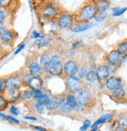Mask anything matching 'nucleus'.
I'll list each match as a JSON object with an SVG mask.
<instances>
[{"label":"nucleus","instance_id":"f257e3e1","mask_svg":"<svg viewBox=\"0 0 127 131\" xmlns=\"http://www.w3.org/2000/svg\"><path fill=\"white\" fill-rule=\"evenodd\" d=\"M45 72L53 76H60L63 73V65L58 60L57 56H53L44 67Z\"/></svg>","mask_w":127,"mask_h":131},{"label":"nucleus","instance_id":"f03ea898","mask_svg":"<svg viewBox=\"0 0 127 131\" xmlns=\"http://www.w3.org/2000/svg\"><path fill=\"white\" fill-rule=\"evenodd\" d=\"M66 88L71 93H77L83 88V82L81 79L73 77H68L66 80Z\"/></svg>","mask_w":127,"mask_h":131},{"label":"nucleus","instance_id":"7ed1b4c3","mask_svg":"<svg viewBox=\"0 0 127 131\" xmlns=\"http://www.w3.org/2000/svg\"><path fill=\"white\" fill-rule=\"evenodd\" d=\"M41 14L43 18L46 20H53L59 14L58 8L53 3H49L42 8Z\"/></svg>","mask_w":127,"mask_h":131},{"label":"nucleus","instance_id":"20e7f679","mask_svg":"<svg viewBox=\"0 0 127 131\" xmlns=\"http://www.w3.org/2000/svg\"><path fill=\"white\" fill-rule=\"evenodd\" d=\"M97 9L95 6L92 5H86L85 6L79 13V20L83 22H87L93 18H94L97 15Z\"/></svg>","mask_w":127,"mask_h":131},{"label":"nucleus","instance_id":"39448f33","mask_svg":"<svg viewBox=\"0 0 127 131\" xmlns=\"http://www.w3.org/2000/svg\"><path fill=\"white\" fill-rule=\"evenodd\" d=\"M74 22V16L68 13H63L60 15L58 19V26L61 29L69 28Z\"/></svg>","mask_w":127,"mask_h":131},{"label":"nucleus","instance_id":"423d86ee","mask_svg":"<svg viewBox=\"0 0 127 131\" xmlns=\"http://www.w3.org/2000/svg\"><path fill=\"white\" fill-rule=\"evenodd\" d=\"M76 99L78 103L83 105H88L92 101V95L87 90H81L76 93Z\"/></svg>","mask_w":127,"mask_h":131},{"label":"nucleus","instance_id":"0eeeda50","mask_svg":"<svg viewBox=\"0 0 127 131\" xmlns=\"http://www.w3.org/2000/svg\"><path fill=\"white\" fill-rule=\"evenodd\" d=\"M78 72V64L73 61L69 60L67 61L65 65H63V73L68 77H73L76 75Z\"/></svg>","mask_w":127,"mask_h":131},{"label":"nucleus","instance_id":"6e6552de","mask_svg":"<svg viewBox=\"0 0 127 131\" xmlns=\"http://www.w3.org/2000/svg\"><path fill=\"white\" fill-rule=\"evenodd\" d=\"M106 60L109 65L112 66V67H116L121 63L122 60V56H121L117 50H112L107 54Z\"/></svg>","mask_w":127,"mask_h":131},{"label":"nucleus","instance_id":"1a4fd4ad","mask_svg":"<svg viewBox=\"0 0 127 131\" xmlns=\"http://www.w3.org/2000/svg\"><path fill=\"white\" fill-rule=\"evenodd\" d=\"M6 89H19L22 84V80L17 76H10L6 80Z\"/></svg>","mask_w":127,"mask_h":131},{"label":"nucleus","instance_id":"9d476101","mask_svg":"<svg viewBox=\"0 0 127 131\" xmlns=\"http://www.w3.org/2000/svg\"><path fill=\"white\" fill-rule=\"evenodd\" d=\"M121 84H122L121 78L119 77H115V76H112V77H108L105 82L106 88L110 91H113L115 89L120 88Z\"/></svg>","mask_w":127,"mask_h":131},{"label":"nucleus","instance_id":"9b49d317","mask_svg":"<svg viewBox=\"0 0 127 131\" xmlns=\"http://www.w3.org/2000/svg\"><path fill=\"white\" fill-rule=\"evenodd\" d=\"M97 73L98 77V80H105L108 77H110L111 73H112V70H111L110 67L106 65H102L97 69Z\"/></svg>","mask_w":127,"mask_h":131},{"label":"nucleus","instance_id":"f8f14e48","mask_svg":"<svg viewBox=\"0 0 127 131\" xmlns=\"http://www.w3.org/2000/svg\"><path fill=\"white\" fill-rule=\"evenodd\" d=\"M44 68L36 62L31 63L29 66V72L34 77H41L44 73Z\"/></svg>","mask_w":127,"mask_h":131},{"label":"nucleus","instance_id":"ddd939ff","mask_svg":"<svg viewBox=\"0 0 127 131\" xmlns=\"http://www.w3.org/2000/svg\"><path fill=\"white\" fill-rule=\"evenodd\" d=\"M0 38H1V40L3 42L10 43L13 40L14 35L10 30L1 27V29H0Z\"/></svg>","mask_w":127,"mask_h":131},{"label":"nucleus","instance_id":"4468645a","mask_svg":"<svg viewBox=\"0 0 127 131\" xmlns=\"http://www.w3.org/2000/svg\"><path fill=\"white\" fill-rule=\"evenodd\" d=\"M28 85L33 91H39L42 87V80L40 77H33L29 81Z\"/></svg>","mask_w":127,"mask_h":131},{"label":"nucleus","instance_id":"2eb2a0df","mask_svg":"<svg viewBox=\"0 0 127 131\" xmlns=\"http://www.w3.org/2000/svg\"><path fill=\"white\" fill-rule=\"evenodd\" d=\"M21 94L19 89H11L8 90L6 94V98L9 102H15L19 100Z\"/></svg>","mask_w":127,"mask_h":131},{"label":"nucleus","instance_id":"dca6fc26","mask_svg":"<svg viewBox=\"0 0 127 131\" xmlns=\"http://www.w3.org/2000/svg\"><path fill=\"white\" fill-rule=\"evenodd\" d=\"M110 6L109 0H97L95 2V8L98 13H104Z\"/></svg>","mask_w":127,"mask_h":131},{"label":"nucleus","instance_id":"f3484780","mask_svg":"<svg viewBox=\"0 0 127 131\" xmlns=\"http://www.w3.org/2000/svg\"><path fill=\"white\" fill-rule=\"evenodd\" d=\"M112 119H113V115L112 114L103 115L101 117H100L97 120H96L93 123V124L92 125V128H97L99 125H101L102 123H109L111 121H112Z\"/></svg>","mask_w":127,"mask_h":131},{"label":"nucleus","instance_id":"a211bd4d","mask_svg":"<svg viewBox=\"0 0 127 131\" xmlns=\"http://www.w3.org/2000/svg\"><path fill=\"white\" fill-rule=\"evenodd\" d=\"M112 96L115 98V99H116L118 101H122L125 97V91L123 88L120 87V88L112 91Z\"/></svg>","mask_w":127,"mask_h":131},{"label":"nucleus","instance_id":"6ab92c4d","mask_svg":"<svg viewBox=\"0 0 127 131\" xmlns=\"http://www.w3.org/2000/svg\"><path fill=\"white\" fill-rule=\"evenodd\" d=\"M94 26H95L94 24H83V25H79V26H77L75 27L71 28V31L74 32V33L83 32V31L88 30L89 29L92 28Z\"/></svg>","mask_w":127,"mask_h":131},{"label":"nucleus","instance_id":"aec40b11","mask_svg":"<svg viewBox=\"0 0 127 131\" xmlns=\"http://www.w3.org/2000/svg\"><path fill=\"white\" fill-rule=\"evenodd\" d=\"M116 50L119 52V53L122 56H125L127 55V41H124L120 42L118 45H117V49Z\"/></svg>","mask_w":127,"mask_h":131},{"label":"nucleus","instance_id":"412c9836","mask_svg":"<svg viewBox=\"0 0 127 131\" xmlns=\"http://www.w3.org/2000/svg\"><path fill=\"white\" fill-rule=\"evenodd\" d=\"M34 95H35V91H33L32 89L26 90L21 94V98H22L24 101H30L31 99L34 98Z\"/></svg>","mask_w":127,"mask_h":131},{"label":"nucleus","instance_id":"4be33fe9","mask_svg":"<svg viewBox=\"0 0 127 131\" xmlns=\"http://www.w3.org/2000/svg\"><path fill=\"white\" fill-rule=\"evenodd\" d=\"M59 108L60 110L63 112V113H67V112H71L73 108L68 105V104L67 103L66 100L65 99H63L62 101H60V102L59 103Z\"/></svg>","mask_w":127,"mask_h":131},{"label":"nucleus","instance_id":"5701e85b","mask_svg":"<svg viewBox=\"0 0 127 131\" xmlns=\"http://www.w3.org/2000/svg\"><path fill=\"white\" fill-rule=\"evenodd\" d=\"M65 100H66L67 103L68 104V105L71 106L72 108H75L76 107V105H78V102H77V99H76V97L75 95H72V94L68 95L65 98Z\"/></svg>","mask_w":127,"mask_h":131},{"label":"nucleus","instance_id":"b1692460","mask_svg":"<svg viewBox=\"0 0 127 131\" xmlns=\"http://www.w3.org/2000/svg\"><path fill=\"white\" fill-rule=\"evenodd\" d=\"M86 80L89 82H94L98 80V77H97V73L96 70H91L87 72L86 74Z\"/></svg>","mask_w":127,"mask_h":131},{"label":"nucleus","instance_id":"393cba45","mask_svg":"<svg viewBox=\"0 0 127 131\" xmlns=\"http://www.w3.org/2000/svg\"><path fill=\"white\" fill-rule=\"evenodd\" d=\"M46 107L49 111H54L59 108V103L55 102V101L50 100L48 103L46 105Z\"/></svg>","mask_w":127,"mask_h":131},{"label":"nucleus","instance_id":"a878e982","mask_svg":"<svg viewBox=\"0 0 127 131\" xmlns=\"http://www.w3.org/2000/svg\"><path fill=\"white\" fill-rule=\"evenodd\" d=\"M50 101V97L48 95H46V94H42V96L40 97L38 99V102H39V103H41L42 105H46Z\"/></svg>","mask_w":127,"mask_h":131},{"label":"nucleus","instance_id":"bb28decb","mask_svg":"<svg viewBox=\"0 0 127 131\" xmlns=\"http://www.w3.org/2000/svg\"><path fill=\"white\" fill-rule=\"evenodd\" d=\"M107 13L104 12V13H99L98 14L96 15V16L94 17L95 20L97 21V22H101V21H104L106 18H107Z\"/></svg>","mask_w":127,"mask_h":131},{"label":"nucleus","instance_id":"cd10ccee","mask_svg":"<svg viewBox=\"0 0 127 131\" xmlns=\"http://www.w3.org/2000/svg\"><path fill=\"white\" fill-rule=\"evenodd\" d=\"M127 10V8H122V9H117L114 11L113 13V16H122L123 13H125Z\"/></svg>","mask_w":127,"mask_h":131},{"label":"nucleus","instance_id":"c85d7f7f","mask_svg":"<svg viewBox=\"0 0 127 131\" xmlns=\"http://www.w3.org/2000/svg\"><path fill=\"white\" fill-rule=\"evenodd\" d=\"M118 123L121 128H123V129L127 128V119L126 118H125V117L120 118L118 121Z\"/></svg>","mask_w":127,"mask_h":131},{"label":"nucleus","instance_id":"c756f323","mask_svg":"<svg viewBox=\"0 0 127 131\" xmlns=\"http://www.w3.org/2000/svg\"><path fill=\"white\" fill-rule=\"evenodd\" d=\"M7 105H8L7 100L3 95H1L0 96V108H1V109H4L7 107Z\"/></svg>","mask_w":127,"mask_h":131},{"label":"nucleus","instance_id":"7c9ffc66","mask_svg":"<svg viewBox=\"0 0 127 131\" xmlns=\"http://www.w3.org/2000/svg\"><path fill=\"white\" fill-rule=\"evenodd\" d=\"M50 60V58H49L48 56H47V55H42V56H41V58H40V65L43 67L44 66H45L47 62H48Z\"/></svg>","mask_w":127,"mask_h":131},{"label":"nucleus","instance_id":"2f4dec72","mask_svg":"<svg viewBox=\"0 0 127 131\" xmlns=\"http://www.w3.org/2000/svg\"><path fill=\"white\" fill-rule=\"evenodd\" d=\"M86 74H87L86 69L84 68V67H83V68H81L80 70H79L78 72V77L79 79H83L85 77H86Z\"/></svg>","mask_w":127,"mask_h":131},{"label":"nucleus","instance_id":"473e14b6","mask_svg":"<svg viewBox=\"0 0 127 131\" xmlns=\"http://www.w3.org/2000/svg\"><path fill=\"white\" fill-rule=\"evenodd\" d=\"M35 44L39 47H46L50 44V41H46V40H37L35 41Z\"/></svg>","mask_w":127,"mask_h":131},{"label":"nucleus","instance_id":"72a5a7b5","mask_svg":"<svg viewBox=\"0 0 127 131\" xmlns=\"http://www.w3.org/2000/svg\"><path fill=\"white\" fill-rule=\"evenodd\" d=\"M35 108L39 114H42L44 112V105H42L39 102H37L35 104Z\"/></svg>","mask_w":127,"mask_h":131},{"label":"nucleus","instance_id":"f704fd0d","mask_svg":"<svg viewBox=\"0 0 127 131\" xmlns=\"http://www.w3.org/2000/svg\"><path fill=\"white\" fill-rule=\"evenodd\" d=\"M90 125H91L90 120H89V119L85 120L83 125V126H81V128H80V130H81V131H85L86 129H87L90 126Z\"/></svg>","mask_w":127,"mask_h":131},{"label":"nucleus","instance_id":"c9c22d12","mask_svg":"<svg viewBox=\"0 0 127 131\" xmlns=\"http://www.w3.org/2000/svg\"><path fill=\"white\" fill-rule=\"evenodd\" d=\"M6 88V80H3V78H1V80H0V92L3 93Z\"/></svg>","mask_w":127,"mask_h":131},{"label":"nucleus","instance_id":"e433bc0d","mask_svg":"<svg viewBox=\"0 0 127 131\" xmlns=\"http://www.w3.org/2000/svg\"><path fill=\"white\" fill-rule=\"evenodd\" d=\"M34 76L33 75H31V73H28V74H27V75H25L24 77H23V82L24 83H26L27 84L29 83V81L31 80V78H32Z\"/></svg>","mask_w":127,"mask_h":131},{"label":"nucleus","instance_id":"4c0bfd02","mask_svg":"<svg viewBox=\"0 0 127 131\" xmlns=\"http://www.w3.org/2000/svg\"><path fill=\"white\" fill-rule=\"evenodd\" d=\"M10 112H11V114L13 115V116H18L19 115V111H18L17 108L14 105H12L10 107Z\"/></svg>","mask_w":127,"mask_h":131},{"label":"nucleus","instance_id":"58836bf2","mask_svg":"<svg viewBox=\"0 0 127 131\" xmlns=\"http://www.w3.org/2000/svg\"><path fill=\"white\" fill-rule=\"evenodd\" d=\"M12 0H0V6H1V8H3V7H6V6H8L10 5V3H11Z\"/></svg>","mask_w":127,"mask_h":131},{"label":"nucleus","instance_id":"ea45409f","mask_svg":"<svg viewBox=\"0 0 127 131\" xmlns=\"http://www.w3.org/2000/svg\"><path fill=\"white\" fill-rule=\"evenodd\" d=\"M0 21H1V26H3V21H4V20L6 19V12H4V11H3V10H1V12H0Z\"/></svg>","mask_w":127,"mask_h":131},{"label":"nucleus","instance_id":"a19ab883","mask_svg":"<svg viewBox=\"0 0 127 131\" xmlns=\"http://www.w3.org/2000/svg\"><path fill=\"white\" fill-rule=\"evenodd\" d=\"M8 120H9L10 123H14V124H19V123H20L19 120H17V119H15L14 117L10 116H8Z\"/></svg>","mask_w":127,"mask_h":131},{"label":"nucleus","instance_id":"79ce46f5","mask_svg":"<svg viewBox=\"0 0 127 131\" xmlns=\"http://www.w3.org/2000/svg\"><path fill=\"white\" fill-rule=\"evenodd\" d=\"M32 38H34V39H37V38H43L44 37L43 36H41V35L39 34V32H37V31H33L32 32Z\"/></svg>","mask_w":127,"mask_h":131},{"label":"nucleus","instance_id":"37998d69","mask_svg":"<svg viewBox=\"0 0 127 131\" xmlns=\"http://www.w3.org/2000/svg\"><path fill=\"white\" fill-rule=\"evenodd\" d=\"M24 46H25V44H21L18 48H17V50H16L15 51V52H14V54L15 55H17L20 52H21L22 50H23V49L24 48Z\"/></svg>","mask_w":127,"mask_h":131},{"label":"nucleus","instance_id":"c03bdc74","mask_svg":"<svg viewBox=\"0 0 127 131\" xmlns=\"http://www.w3.org/2000/svg\"><path fill=\"white\" fill-rule=\"evenodd\" d=\"M42 91L41 90H39V91H35V95H34V98H39L40 97H42Z\"/></svg>","mask_w":127,"mask_h":131},{"label":"nucleus","instance_id":"a18cd8bd","mask_svg":"<svg viewBox=\"0 0 127 131\" xmlns=\"http://www.w3.org/2000/svg\"><path fill=\"white\" fill-rule=\"evenodd\" d=\"M32 127H34L35 129H37L38 131H47L44 127H42V126H31Z\"/></svg>","mask_w":127,"mask_h":131},{"label":"nucleus","instance_id":"49530a36","mask_svg":"<svg viewBox=\"0 0 127 131\" xmlns=\"http://www.w3.org/2000/svg\"><path fill=\"white\" fill-rule=\"evenodd\" d=\"M24 119L31 120V121H37V119H38L36 117H34V116H24Z\"/></svg>","mask_w":127,"mask_h":131},{"label":"nucleus","instance_id":"de8ad7c7","mask_svg":"<svg viewBox=\"0 0 127 131\" xmlns=\"http://www.w3.org/2000/svg\"><path fill=\"white\" fill-rule=\"evenodd\" d=\"M0 116H1V119H4V120H8V116H6V115L3 114V112L0 113Z\"/></svg>","mask_w":127,"mask_h":131},{"label":"nucleus","instance_id":"09e8293b","mask_svg":"<svg viewBox=\"0 0 127 131\" xmlns=\"http://www.w3.org/2000/svg\"><path fill=\"white\" fill-rule=\"evenodd\" d=\"M114 131H125V129H123V128H121V127H119V128H117V129H115Z\"/></svg>","mask_w":127,"mask_h":131},{"label":"nucleus","instance_id":"8fccbe9b","mask_svg":"<svg viewBox=\"0 0 127 131\" xmlns=\"http://www.w3.org/2000/svg\"><path fill=\"white\" fill-rule=\"evenodd\" d=\"M97 128H92L90 131H97Z\"/></svg>","mask_w":127,"mask_h":131},{"label":"nucleus","instance_id":"3c124183","mask_svg":"<svg viewBox=\"0 0 127 131\" xmlns=\"http://www.w3.org/2000/svg\"><path fill=\"white\" fill-rule=\"evenodd\" d=\"M33 1H37V0H33Z\"/></svg>","mask_w":127,"mask_h":131}]
</instances>
